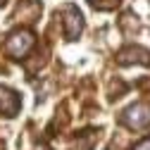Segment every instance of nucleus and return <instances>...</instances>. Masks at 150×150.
I'll return each instance as SVG.
<instances>
[{
	"instance_id": "f03ea898",
	"label": "nucleus",
	"mask_w": 150,
	"mask_h": 150,
	"mask_svg": "<svg viewBox=\"0 0 150 150\" xmlns=\"http://www.w3.org/2000/svg\"><path fill=\"white\" fill-rule=\"evenodd\" d=\"M119 122L124 126H129V129H134V131L145 129L150 124V107L143 105V103H136V105H131V107L124 110V115L119 117Z\"/></svg>"
},
{
	"instance_id": "f257e3e1",
	"label": "nucleus",
	"mask_w": 150,
	"mask_h": 150,
	"mask_svg": "<svg viewBox=\"0 0 150 150\" xmlns=\"http://www.w3.org/2000/svg\"><path fill=\"white\" fill-rule=\"evenodd\" d=\"M31 45H33V33L29 29H19V31L10 33V38L5 43V52L10 55V57L19 60V57H24V55L31 50Z\"/></svg>"
},
{
	"instance_id": "0eeeda50",
	"label": "nucleus",
	"mask_w": 150,
	"mask_h": 150,
	"mask_svg": "<svg viewBox=\"0 0 150 150\" xmlns=\"http://www.w3.org/2000/svg\"><path fill=\"white\" fill-rule=\"evenodd\" d=\"M134 150H150V138H143L141 143H136Z\"/></svg>"
},
{
	"instance_id": "39448f33",
	"label": "nucleus",
	"mask_w": 150,
	"mask_h": 150,
	"mask_svg": "<svg viewBox=\"0 0 150 150\" xmlns=\"http://www.w3.org/2000/svg\"><path fill=\"white\" fill-rule=\"evenodd\" d=\"M119 62H122V64H134V62H138V64H150V52H148L145 48H126V50L119 52Z\"/></svg>"
},
{
	"instance_id": "7ed1b4c3",
	"label": "nucleus",
	"mask_w": 150,
	"mask_h": 150,
	"mask_svg": "<svg viewBox=\"0 0 150 150\" xmlns=\"http://www.w3.org/2000/svg\"><path fill=\"white\" fill-rule=\"evenodd\" d=\"M62 29H64V38L74 41L79 38V33L83 29V17L76 5H64L62 7Z\"/></svg>"
},
{
	"instance_id": "20e7f679",
	"label": "nucleus",
	"mask_w": 150,
	"mask_h": 150,
	"mask_svg": "<svg viewBox=\"0 0 150 150\" xmlns=\"http://www.w3.org/2000/svg\"><path fill=\"white\" fill-rule=\"evenodd\" d=\"M19 107H22L19 96H17L12 88L0 86V115H5V117H14L17 112H19Z\"/></svg>"
},
{
	"instance_id": "6e6552de",
	"label": "nucleus",
	"mask_w": 150,
	"mask_h": 150,
	"mask_svg": "<svg viewBox=\"0 0 150 150\" xmlns=\"http://www.w3.org/2000/svg\"><path fill=\"white\" fill-rule=\"evenodd\" d=\"M3 3H5V0H0V5H3Z\"/></svg>"
},
{
	"instance_id": "423d86ee",
	"label": "nucleus",
	"mask_w": 150,
	"mask_h": 150,
	"mask_svg": "<svg viewBox=\"0 0 150 150\" xmlns=\"http://www.w3.org/2000/svg\"><path fill=\"white\" fill-rule=\"evenodd\" d=\"M91 3V7H96V10H103V12H107V10H115L122 0H88Z\"/></svg>"
}]
</instances>
